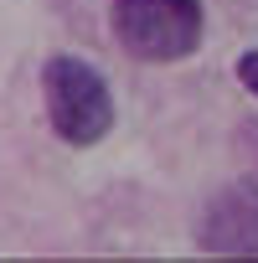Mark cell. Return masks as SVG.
<instances>
[{
  "mask_svg": "<svg viewBox=\"0 0 258 263\" xmlns=\"http://www.w3.org/2000/svg\"><path fill=\"white\" fill-rule=\"evenodd\" d=\"M42 103H47V124L52 135L72 150H93L108 140L114 129V93H108V78L83 62V57H47L42 67Z\"/></svg>",
  "mask_w": 258,
  "mask_h": 263,
  "instance_id": "1",
  "label": "cell"
},
{
  "mask_svg": "<svg viewBox=\"0 0 258 263\" xmlns=\"http://www.w3.org/2000/svg\"><path fill=\"white\" fill-rule=\"evenodd\" d=\"M108 26L135 62H186L201 52V0H108Z\"/></svg>",
  "mask_w": 258,
  "mask_h": 263,
  "instance_id": "2",
  "label": "cell"
},
{
  "mask_svg": "<svg viewBox=\"0 0 258 263\" xmlns=\"http://www.w3.org/2000/svg\"><path fill=\"white\" fill-rule=\"evenodd\" d=\"M196 248L212 258H258V176H237L207 196Z\"/></svg>",
  "mask_w": 258,
  "mask_h": 263,
  "instance_id": "3",
  "label": "cell"
},
{
  "mask_svg": "<svg viewBox=\"0 0 258 263\" xmlns=\"http://www.w3.org/2000/svg\"><path fill=\"white\" fill-rule=\"evenodd\" d=\"M232 72H237V83H243V88L258 98V47H248V52L237 57V67H232Z\"/></svg>",
  "mask_w": 258,
  "mask_h": 263,
  "instance_id": "4",
  "label": "cell"
}]
</instances>
